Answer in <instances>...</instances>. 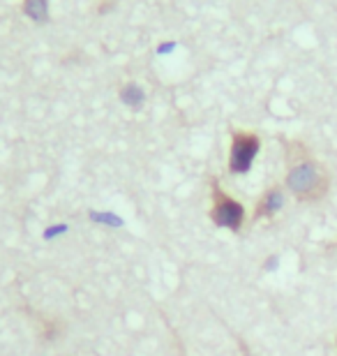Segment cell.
<instances>
[{"mask_svg": "<svg viewBox=\"0 0 337 356\" xmlns=\"http://www.w3.org/2000/svg\"><path fill=\"white\" fill-rule=\"evenodd\" d=\"M335 347H337V336H335Z\"/></svg>", "mask_w": 337, "mask_h": 356, "instance_id": "cell-7", "label": "cell"}, {"mask_svg": "<svg viewBox=\"0 0 337 356\" xmlns=\"http://www.w3.org/2000/svg\"><path fill=\"white\" fill-rule=\"evenodd\" d=\"M261 153V137L252 130H233L229 146V174L245 176L252 172L256 155Z\"/></svg>", "mask_w": 337, "mask_h": 356, "instance_id": "cell-3", "label": "cell"}, {"mask_svg": "<svg viewBox=\"0 0 337 356\" xmlns=\"http://www.w3.org/2000/svg\"><path fill=\"white\" fill-rule=\"evenodd\" d=\"M286 188L284 183H272L266 190L261 192V197L256 199L254 213H252V222H261V220H272L286 204Z\"/></svg>", "mask_w": 337, "mask_h": 356, "instance_id": "cell-4", "label": "cell"}, {"mask_svg": "<svg viewBox=\"0 0 337 356\" xmlns=\"http://www.w3.org/2000/svg\"><path fill=\"white\" fill-rule=\"evenodd\" d=\"M211 195H213V206H211L213 225L220 227V229H229L231 234H240L247 222V209L243 206V202L229 195L215 178L211 181Z\"/></svg>", "mask_w": 337, "mask_h": 356, "instance_id": "cell-2", "label": "cell"}, {"mask_svg": "<svg viewBox=\"0 0 337 356\" xmlns=\"http://www.w3.org/2000/svg\"><path fill=\"white\" fill-rule=\"evenodd\" d=\"M24 12L31 21L44 24L49 19V0H24Z\"/></svg>", "mask_w": 337, "mask_h": 356, "instance_id": "cell-5", "label": "cell"}, {"mask_svg": "<svg viewBox=\"0 0 337 356\" xmlns=\"http://www.w3.org/2000/svg\"><path fill=\"white\" fill-rule=\"evenodd\" d=\"M120 99L132 106V109H139V106L143 104V99H146V92H143L141 86H136V83H125L123 88H120Z\"/></svg>", "mask_w": 337, "mask_h": 356, "instance_id": "cell-6", "label": "cell"}, {"mask_svg": "<svg viewBox=\"0 0 337 356\" xmlns=\"http://www.w3.org/2000/svg\"><path fill=\"white\" fill-rule=\"evenodd\" d=\"M284 188L300 204H319L331 195L333 176L324 162L317 160L303 141H286Z\"/></svg>", "mask_w": 337, "mask_h": 356, "instance_id": "cell-1", "label": "cell"}]
</instances>
